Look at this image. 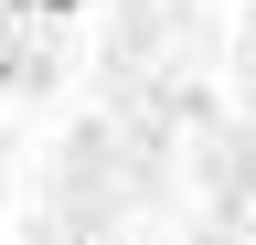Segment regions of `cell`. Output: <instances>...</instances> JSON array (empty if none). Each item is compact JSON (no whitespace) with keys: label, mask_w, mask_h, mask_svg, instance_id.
<instances>
[{"label":"cell","mask_w":256,"mask_h":245,"mask_svg":"<svg viewBox=\"0 0 256 245\" xmlns=\"http://www.w3.org/2000/svg\"><path fill=\"white\" fill-rule=\"evenodd\" d=\"M43 11H75V0H43Z\"/></svg>","instance_id":"obj_1"}]
</instances>
